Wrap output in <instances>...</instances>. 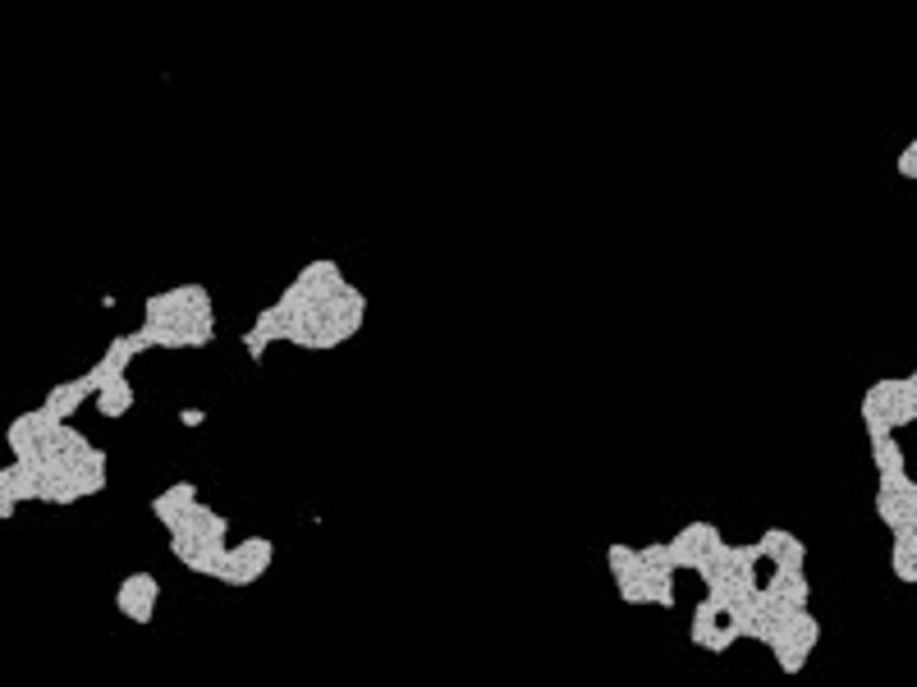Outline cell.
Listing matches in <instances>:
<instances>
[{"mask_svg": "<svg viewBox=\"0 0 917 687\" xmlns=\"http://www.w3.org/2000/svg\"><path fill=\"white\" fill-rule=\"evenodd\" d=\"M10 463L0 468V518H14L19 504H78L106 491L110 454L78 426L51 417L42 403L5 426Z\"/></svg>", "mask_w": 917, "mask_h": 687, "instance_id": "cell-1", "label": "cell"}, {"mask_svg": "<svg viewBox=\"0 0 917 687\" xmlns=\"http://www.w3.org/2000/svg\"><path fill=\"white\" fill-rule=\"evenodd\" d=\"M368 326V294L344 275L340 262L316 257L298 266V275L281 289V298L266 303L253 326L244 331V353L262 362L275 344H294L303 353H331L358 339Z\"/></svg>", "mask_w": 917, "mask_h": 687, "instance_id": "cell-2", "label": "cell"}, {"mask_svg": "<svg viewBox=\"0 0 917 687\" xmlns=\"http://www.w3.org/2000/svg\"><path fill=\"white\" fill-rule=\"evenodd\" d=\"M138 339L147 353H203L216 344V303L212 289L188 279V285L156 289L143 303Z\"/></svg>", "mask_w": 917, "mask_h": 687, "instance_id": "cell-3", "label": "cell"}, {"mask_svg": "<svg viewBox=\"0 0 917 687\" xmlns=\"http://www.w3.org/2000/svg\"><path fill=\"white\" fill-rule=\"evenodd\" d=\"M606 573L624 605H643V610H674L679 605V569H674L665 541L606 545Z\"/></svg>", "mask_w": 917, "mask_h": 687, "instance_id": "cell-4", "label": "cell"}, {"mask_svg": "<svg viewBox=\"0 0 917 687\" xmlns=\"http://www.w3.org/2000/svg\"><path fill=\"white\" fill-rule=\"evenodd\" d=\"M166 532H170V554L184 563V569L216 582L221 554H225V545H229V518H225L221 509H212L207 500H197L184 518L170 522Z\"/></svg>", "mask_w": 917, "mask_h": 687, "instance_id": "cell-5", "label": "cell"}, {"mask_svg": "<svg viewBox=\"0 0 917 687\" xmlns=\"http://www.w3.org/2000/svg\"><path fill=\"white\" fill-rule=\"evenodd\" d=\"M752 641H762L780 674H803V665L812 660L817 641H821V623L808 605H793V610H766L757 623Z\"/></svg>", "mask_w": 917, "mask_h": 687, "instance_id": "cell-6", "label": "cell"}, {"mask_svg": "<svg viewBox=\"0 0 917 687\" xmlns=\"http://www.w3.org/2000/svg\"><path fill=\"white\" fill-rule=\"evenodd\" d=\"M862 431L867 435H899L917 422V376H881L862 390Z\"/></svg>", "mask_w": 917, "mask_h": 687, "instance_id": "cell-7", "label": "cell"}, {"mask_svg": "<svg viewBox=\"0 0 917 687\" xmlns=\"http://www.w3.org/2000/svg\"><path fill=\"white\" fill-rule=\"evenodd\" d=\"M688 637H693V646H702V651L725 656L734 641H743V623H739V614H734V605H730V600H721L715 591H706V596L693 605Z\"/></svg>", "mask_w": 917, "mask_h": 687, "instance_id": "cell-8", "label": "cell"}, {"mask_svg": "<svg viewBox=\"0 0 917 687\" xmlns=\"http://www.w3.org/2000/svg\"><path fill=\"white\" fill-rule=\"evenodd\" d=\"M275 563V541L271 537H238L225 545L216 582L221 587H257Z\"/></svg>", "mask_w": 917, "mask_h": 687, "instance_id": "cell-9", "label": "cell"}, {"mask_svg": "<svg viewBox=\"0 0 917 687\" xmlns=\"http://www.w3.org/2000/svg\"><path fill=\"white\" fill-rule=\"evenodd\" d=\"M670 559H674V569L679 573H702V569H711V559L725 550V532H721V522H706V518H693V522H684L679 532H674L670 541Z\"/></svg>", "mask_w": 917, "mask_h": 687, "instance_id": "cell-10", "label": "cell"}, {"mask_svg": "<svg viewBox=\"0 0 917 687\" xmlns=\"http://www.w3.org/2000/svg\"><path fill=\"white\" fill-rule=\"evenodd\" d=\"M876 518H881L890 532L917 528V481L908 477V468L876 472Z\"/></svg>", "mask_w": 917, "mask_h": 687, "instance_id": "cell-11", "label": "cell"}, {"mask_svg": "<svg viewBox=\"0 0 917 687\" xmlns=\"http://www.w3.org/2000/svg\"><path fill=\"white\" fill-rule=\"evenodd\" d=\"M752 545H757V563H762V573L808 569V545H803V537H793L789 528H766Z\"/></svg>", "mask_w": 917, "mask_h": 687, "instance_id": "cell-12", "label": "cell"}, {"mask_svg": "<svg viewBox=\"0 0 917 687\" xmlns=\"http://www.w3.org/2000/svg\"><path fill=\"white\" fill-rule=\"evenodd\" d=\"M156 605H161V578L156 573H129L115 587V610L138 628H147L156 619Z\"/></svg>", "mask_w": 917, "mask_h": 687, "instance_id": "cell-13", "label": "cell"}, {"mask_svg": "<svg viewBox=\"0 0 917 687\" xmlns=\"http://www.w3.org/2000/svg\"><path fill=\"white\" fill-rule=\"evenodd\" d=\"M97 385H101V376H97L92 367L78 372V376H69V381H56V385L47 390V399H42V408H47L51 417H60V422H74V417L92 403Z\"/></svg>", "mask_w": 917, "mask_h": 687, "instance_id": "cell-14", "label": "cell"}, {"mask_svg": "<svg viewBox=\"0 0 917 687\" xmlns=\"http://www.w3.org/2000/svg\"><path fill=\"white\" fill-rule=\"evenodd\" d=\"M134 403H138V390H134L129 372L106 376V381L97 385V394H92V408H97V417H106V422L129 417V413H134Z\"/></svg>", "mask_w": 917, "mask_h": 687, "instance_id": "cell-15", "label": "cell"}, {"mask_svg": "<svg viewBox=\"0 0 917 687\" xmlns=\"http://www.w3.org/2000/svg\"><path fill=\"white\" fill-rule=\"evenodd\" d=\"M197 500H203V486H197V481H170L166 491L151 495V518L161 522V528H170V522L184 518Z\"/></svg>", "mask_w": 917, "mask_h": 687, "instance_id": "cell-16", "label": "cell"}, {"mask_svg": "<svg viewBox=\"0 0 917 687\" xmlns=\"http://www.w3.org/2000/svg\"><path fill=\"white\" fill-rule=\"evenodd\" d=\"M890 573H895L904 587L917 582V528L890 532Z\"/></svg>", "mask_w": 917, "mask_h": 687, "instance_id": "cell-17", "label": "cell"}, {"mask_svg": "<svg viewBox=\"0 0 917 687\" xmlns=\"http://www.w3.org/2000/svg\"><path fill=\"white\" fill-rule=\"evenodd\" d=\"M867 450H871V468H876V472L904 468V444H899V435H867Z\"/></svg>", "mask_w": 917, "mask_h": 687, "instance_id": "cell-18", "label": "cell"}, {"mask_svg": "<svg viewBox=\"0 0 917 687\" xmlns=\"http://www.w3.org/2000/svg\"><path fill=\"white\" fill-rule=\"evenodd\" d=\"M895 170L904 179H917V142H904V151L895 156Z\"/></svg>", "mask_w": 917, "mask_h": 687, "instance_id": "cell-19", "label": "cell"}, {"mask_svg": "<svg viewBox=\"0 0 917 687\" xmlns=\"http://www.w3.org/2000/svg\"><path fill=\"white\" fill-rule=\"evenodd\" d=\"M179 422H188V426H197V422H203V413H197V408H184V413H179Z\"/></svg>", "mask_w": 917, "mask_h": 687, "instance_id": "cell-20", "label": "cell"}]
</instances>
